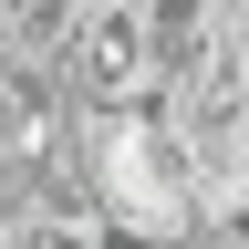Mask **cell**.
Returning <instances> with one entry per match:
<instances>
[]
</instances>
